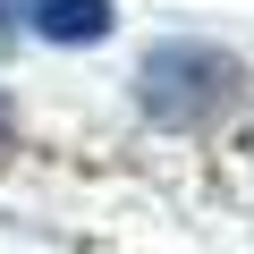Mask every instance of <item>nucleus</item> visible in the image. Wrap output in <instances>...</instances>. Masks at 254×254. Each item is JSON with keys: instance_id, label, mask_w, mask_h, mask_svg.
Listing matches in <instances>:
<instances>
[{"instance_id": "nucleus-4", "label": "nucleus", "mask_w": 254, "mask_h": 254, "mask_svg": "<svg viewBox=\"0 0 254 254\" xmlns=\"http://www.w3.org/2000/svg\"><path fill=\"white\" fill-rule=\"evenodd\" d=\"M17 153V119H9V102H0V161Z\"/></svg>"}, {"instance_id": "nucleus-3", "label": "nucleus", "mask_w": 254, "mask_h": 254, "mask_svg": "<svg viewBox=\"0 0 254 254\" xmlns=\"http://www.w3.org/2000/svg\"><path fill=\"white\" fill-rule=\"evenodd\" d=\"M17 26H26V0H0V51L17 43Z\"/></svg>"}, {"instance_id": "nucleus-2", "label": "nucleus", "mask_w": 254, "mask_h": 254, "mask_svg": "<svg viewBox=\"0 0 254 254\" xmlns=\"http://www.w3.org/2000/svg\"><path fill=\"white\" fill-rule=\"evenodd\" d=\"M26 26L43 43H102L110 34V0H26Z\"/></svg>"}, {"instance_id": "nucleus-1", "label": "nucleus", "mask_w": 254, "mask_h": 254, "mask_svg": "<svg viewBox=\"0 0 254 254\" xmlns=\"http://www.w3.org/2000/svg\"><path fill=\"white\" fill-rule=\"evenodd\" d=\"M237 93H246V68H237L220 43H203V34H170V43H153L144 68H136L144 119H153V127H178V136L212 127Z\"/></svg>"}]
</instances>
